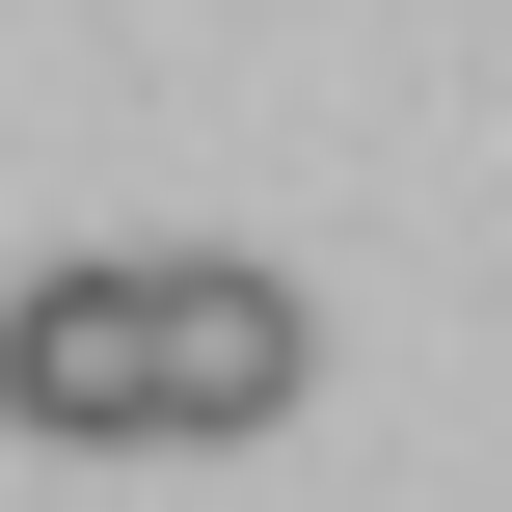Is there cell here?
Segmentation results:
<instances>
[{"label":"cell","instance_id":"1","mask_svg":"<svg viewBox=\"0 0 512 512\" xmlns=\"http://www.w3.org/2000/svg\"><path fill=\"white\" fill-rule=\"evenodd\" d=\"M135 351H162V432H270V405L324 378L297 270H243V243H162V270H135Z\"/></svg>","mask_w":512,"mask_h":512},{"label":"cell","instance_id":"2","mask_svg":"<svg viewBox=\"0 0 512 512\" xmlns=\"http://www.w3.org/2000/svg\"><path fill=\"white\" fill-rule=\"evenodd\" d=\"M0 432H54V459H135V432H162L135 270H27V297H0Z\"/></svg>","mask_w":512,"mask_h":512}]
</instances>
